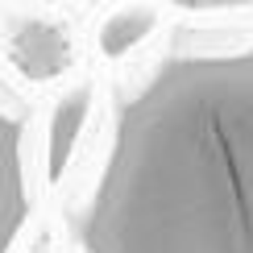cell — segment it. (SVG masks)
<instances>
[{"instance_id": "1", "label": "cell", "mask_w": 253, "mask_h": 253, "mask_svg": "<svg viewBox=\"0 0 253 253\" xmlns=\"http://www.w3.org/2000/svg\"><path fill=\"white\" fill-rule=\"evenodd\" d=\"M75 228L83 253H253V50L162 62Z\"/></svg>"}, {"instance_id": "6", "label": "cell", "mask_w": 253, "mask_h": 253, "mask_svg": "<svg viewBox=\"0 0 253 253\" xmlns=\"http://www.w3.org/2000/svg\"><path fill=\"white\" fill-rule=\"evenodd\" d=\"M178 8H237V4H253V0H174Z\"/></svg>"}, {"instance_id": "3", "label": "cell", "mask_w": 253, "mask_h": 253, "mask_svg": "<svg viewBox=\"0 0 253 253\" xmlns=\"http://www.w3.org/2000/svg\"><path fill=\"white\" fill-rule=\"evenodd\" d=\"M25 220V166H21V129L0 108V253L13 249Z\"/></svg>"}, {"instance_id": "5", "label": "cell", "mask_w": 253, "mask_h": 253, "mask_svg": "<svg viewBox=\"0 0 253 253\" xmlns=\"http://www.w3.org/2000/svg\"><path fill=\"white\" fill-rule=\"evenodd\" d=\"M158 25V13L150 4H129V8H117L108 21L100 25V50L108 58H121L129 54L137 42H145V34Z\"/></svg>"}, {"instance_id": "4", "label": "cell", "mask_w": 253, "mask_h": 253, "mask_svg": "<svg viewBox=\"0 0 253 253\" xmlns=\"http://www.w3.org/2000/svg\"><path fill=\"white\" fill-rule=\"evenodd\" d=\"M87 112H91V83L71 87L67 96L58 100V108H54V125H50V141H46V174L54 178V183L67 174V162H71V154H75V145H79Z\"/></svg>"}, {"instance_id": "2", "label": "cell", "mask_w": 253, "mask_h": 253, "mask_svg": "<svg viewBox=\"0 0 253 253\" xmlns=\"http://www.w3.org/2000/svg\"><path fill=\"white\" fill-rule=\"evenodd\" d=\"M8 58L17 75L29 83H50L71 67V38L58 21L46 17H21L8 34Z\"/></svg>"}]
</instances>
